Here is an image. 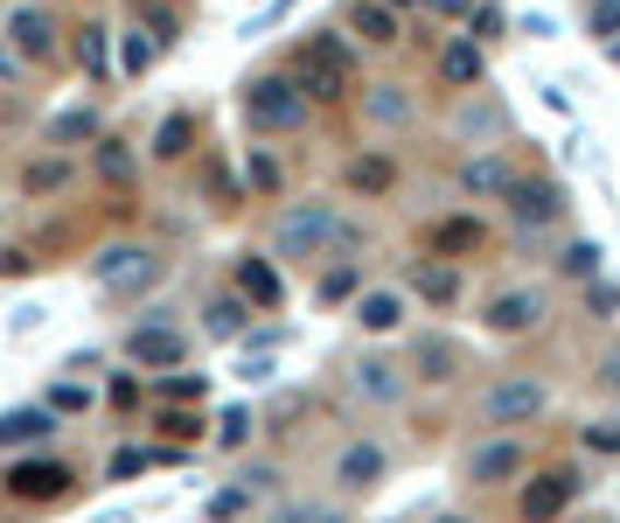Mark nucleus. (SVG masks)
I'll list each match as a JSON object with an SVG mask.
<instances>
[{
    "mask_svg": "<svg viewBox=\"0 0 620 523\" xmlns=\"http://www.w3.org/2000/svg\"><path fill=\"white\" fill-rule=\"evenodd\" d=\"M286 78L307 91V105H342L349 98V84H355V70H349V49H342V35L321 28V35H307L293 56H286Z\"/></svg>",
    "mask_w": 620,
    "mask_h": 523,
    "instance_id": "nucleus-1",
    "label": "nucleus"
},
{
    "mask_svg": "<svg viewBox=\"0 0 620 523\" xmlns=\"http://www.w3.org/2000/svg\"><path fill=\"white\" fill-rule=\"evenodd\" d=\"M307 91H300L286 70H266V78L244 84V119L258 126V133H300L307 126Z\"/></svg>",
    "mask_w": 620,
    "mask_h": 523,
    "instance_id": "nucleus-2",
    "label": "nucleus"
},
{
    "mask_svg": "<svg viewBox=\"0 0 620 523\" xmlns=\"http://www.w3.org/2000/svg\"><path fill=\"white\" fill-rule=\"evenodd\" d=\"M335 237H342V217H335L328 202H293L272 231V252L286 258V266H307V258H321Z\"/></svg>",
    "mask_w": 620,
    "mask_h": 523,
    "instance_id": "nucleus-3",
    "label": "nucleus"
},
{
    "mask_svg": "<svg viewBox=\"0 0 620 523\" xmlns=\"http://www.w3.org/2000/svg\"><path fill=\"white\" fill-rule=\"evenodd\" d=\"M70 489H78L70 461H49V454H28V461H14V468L0 475V496L22 502V510H49V502H63Z\"/></svg>",
    "mask_w": 620,
    "mask_h": 523,
    "instance_id": "nucleus-4",
    "label": "nucleus"
},
{
    "mask_svg": "<svg viewBox=\"0 0 620 523\" xmlns=\"http://www.w3.org/2000/svg\"><path fill=\"white\" fill-rule=\"evenodd\" d=\"M502 202H510V217L523 223V231H543V223L565 217V189H558L551 175H510Z\"/></svg>",
    "mask_w": 620,
    "mask_h": 523,
    "instance_id": "nucleus-5",
    "label": "nucleus"
},
{
    "mask_svg": "<svg viewBox=\"0 0 620 523\" xmlns=\"http://www.w3.org/2000/svg\"><path fill=\"white\" fill-rule=\"evenodd\" d=\"M572 496H578V475L572 468H543V475H530L516 489V516L523 523H558L572 510Z\"/></svg>",
    "mask_w": 620,
    "mask_h": 523,
    "instance_id": "nucleus-6",
    "label": "nucleus"
},
{
    "mask_svg": "<svg viewBox=\"0 0 620 523\" xmlns=\"http://www.w3.org/2000/svg\"><path fill=\"white\" fill-rule=\"evenodd\" d=\"M543 384L537 377H502V384H488V398H481V412H488V426H530V419H543Z\"/></svg>",
    "mask_w": 620,
    "mask_h": 523,
    "instance_id": "nucleus-7",
    "label": "nucleus"
},
{
    "mask_svg": "<svg viewBox=\"0 0 620 523\" xmlns=\"http://www.w3.org/2000/svg\"><path fill=\"white\" fill-rule=\"evenodd\" d=\"M126 363H154V370H182V357H189V335H182L175 322H140L126 328Z\"/></svg>",
    "mask_w": 620,
    "mask_h": 523,
    "instance_id": "nucleus-8",
    "label": "nucleus"
},
{
    "mask_svg": "<svg viewBox=\"0 0 620 523\" xmlns=\"http://www.w3.org/2000/svg\"><path fill=\"white\" fill-rule=\"evenodd\" d=\"M543 314H551V293H543V287H510V293L488 301V328H495V335H537Z\"/></svg>",
    "mask_w": 620,
    "mask_h": 523,
    "instance_id": "nucleus-9",
    "label": "nucleus"
},
{
    "mask_svg": "<svg viewBox=\"0 0 620 523\" xmlns=\"http://www.w3.org/2000/svg\"><path fill=\"white\" fill-rule=\"evenodd\" d=\"M154 279H161V258L147 245H126V252H105L98 258V287L105 293H147Z\"/></svg>",
    "mask_w": 620,
    "mask_h": 523,
    "instance_id": "nucleus-10",
    "label": "nucleus"
},
{
    "mask_svg": "<svg viewBox=\"0 0 620 523\" xmlns=\"http://www.w3.org/2000/svg\"><path fill=\"white\" fill-rule=\"evenodd\" d=\"M231 293H244L251 307H279V301H286V279H279L272 258L244 252V258H231Z\"/></svg>",
    "mask_w": 620,
    "mask_h": 523,
    "instance_id": "nucleus-11",
    "label": "nucleus"
},
{
    "mask_svg": "<svg viewBox=\"0 0 620 523\" xmlns=\"http://www.w3.org/2000/svg\"><path fill=\"white\" fill-rule=\"evenodd\" d=\"M516 475H523V440H510V433L467 454V481H475V489H502V481H516Z\"/></svg>",
    "mask_w": 620,
    "mask_h": 523,
    "instance_id": "nucleus-12",
    "label": "nucleus"
},
{
    "mask_svg": "<svg viewBox=\"0 0 620 523\" xmlns=\"http://www.w3.org/2000/svg\"><path fill=\"white\" fill-rule=\"evenodd\" d=\"M342 22H349V35H363V43H377V49L405 35V22H398V8H390V0H349Z\"/></svg>",
    "mask_w": 620,
    "mask_h": 523,
    "instance_id": "nucleus-13",
    "label": "nucleus"
},
{
    "mask_svg": "<svg viewBox=\"0 0 620 523\" xmlns=\"http://www.w3.org/2000/svg\"><path fill=\"white\" fill-rule=\"evenodd\" d=\"M432 252H440V258H475V252H488V223L481 217H440V223H432Z\"/></svg>",
    "mask_w": 620,
    "mask_h": 523,
    "instance_id": "nucleus-14",
    "label": "nucleus"
},
{
    "mask_svg": "<svg viewBox=\"0 0 620 523\" xmlns=\"http://www.w3.org/2000/svg\"><path fill=\"white\" fill-rule=\"evenodd\" d=\"M349 384L363 391L370 405H398V398H405V370H398V363H384V357H363V363H349Z\"/></svg>",
    "mask_w": 620,
    "mask_h": 523,
    "instance_id": "nucleus-15",
    "label": "nucleus"
},
{
    "mask_svg": "<svg viewBox=\"0 0 620 523\" xmlns=\"http://www.w3.org/2000/svg\"><path fill=\"white\" fill-rule=\"evenodd\" d=\"M8 43L43 63V56H56V22H49L43 8H14V14H8Z\"/></svg>",
    "mask_w": 620,
    "mask_h": 523,
    "instance_id": "nucleus-16",
    "label": "nucleus"
},
{
    "mask_svg": "<svg viewBox=\"0 0 620 523\" xmlns=\"http://www.w3.org/2000/svg\"><path fill=\"white\" fill-rule=\"evenodd\" d=\"M355 322H363V335H398V322H405V293L363 287V293H355Z\"/></svg>",
    "mask_w": 620,
    "mask_h": 523,
    "instance_id": "nucleus-17",
    "label": "nucleus"
},
{
    "mask_svg": "<svg viewBox=\"0 0 620 523\" xmlns=\"http://www.w3.org/2000/svg\"><path fill=\"white\" fill-rule=\"evenodd\" d=\"M49 433H56L49 405H14V412H0V446H43Z\"/></svg>",
    "mask_w": 620,
    "mask_h": 523,
    "instance_id": "nucleus-18",
    "label": "nucleus"
},
{
    "mask_svg": "<svg viewBox=\"0 0 620 523\" xmlns=\"http://www.w3.org/2000/svg\"><path fill=\"white\" fill-rule=\"evenodd\" d=\"M335 481H342V489H377L384 481V446H370V440L342 446V454H335Z\"/></svg>",
    "mask_w": 620,
    "mask_h": 523,
    "instance_id": "nucleus-19",
    "label": "nucleus"
},
{
    "mask_svg": "<svg viewBox=\"0 0 620 523\" xmlns=\"http://www.w3.org/2000/svg\"><path fill=\"white\" fill-rule=\"evenodd\" d=\"M411 370H419L425 384H454L460 377V349L446 342V335H419V342H411Z\"/></svg>",
    "mask_w": 620,
    "mask_h": 523,
    "instance_id": "nucleus-20",
    "label": "nucleus"
},
{
    "mask_svg": "<svg viewBox=\"0 0 620 523\" xmlns=\"http://www.w3.org/2000/svg\"><path fill=\"white\" fill-rule=\"evenodd\" d=\"M342 182L355 196H384V189H398V161H390V154H355L342 167Z\"/></svg>",
    "mask_w": 620,
    "mask_h": 523,
    "instance_id": "nucleus-21",
    "label": "nucleus"
},
{
    "mask_svg": "<svg viewBox=\"0 0 620 523\" xmlns=\"http://www.w3.org/2000/svg\"><path fill=\"white\" fill-rule=\"evenodd\" d=\"M405 279L425 293L432 307H454V301H460V272H454V266H440V258H419V266H411Z\"/></svg>",
    "mask_w": 620,
    "mask_h": 523,
    "instance_id": "nucleus-22",
    "label": "nucleus"
},
{
    "mask_svg": "<svg viewBox=\"0 0 620 523\" xmlns=\"http://www.w3.org/2000/svg\"><path fill=\"white\" fill-rule=\"evenodd\" d=\"M440 78L446 84H481V43H475V35H454V43H446L440 49Z\"/></svg>",
    "mask_w": 620,
    "mask_h": 523,
    "instance_id": "nucleus-23",
    "label": "nucleus"
},
{
    "mask_svg": "<svg viewBox=\"0 0 620 523\" xmlns=\"http://www.w3.org/2000/svg\"><path fill=\"white\" fill-rule=\"evenodd\" d=\"M460 189L467 196H502L510 189V154H475L460 167Z\"/></svg>",
    "mask_w": 620,
    "mask_h": 523,
    "instance_id": "nucleus-24",
    "label": "nucleus"
},
{
    "mask_svg": "<svg viewBox=\"0 0 620 523\" xmlns=\"http://www.w3.org/2000/svg\"><path fill=\"white\" fill-rule=\"evenodd\" d=\"M189 147H196V119H189V112H175V119L154 126V154H161V161H182Z\"/></svg>",
    "mask_w": 620,
    "mask_h": 523,
    "instance_id": "nucleus-25",
    "label": "nucleus"
},
{
    "mask_svg": "<svg viewBox=\"0 0 620 523\" xmlns=\"http://www.w3.org/2000/svg\"><path fill=\"white\" fill-rule=\"evenodd\" d=\"M244 307H251L244 293H217V301H210V335H237L244 328Z\"/></svg>",
    "mask_w": 620,
    "mask_h": 523,
    "instance_id": "nucleus-26",
    "label": "nucleus"
},
{
    "mask_svg": "<svg viewBox=\"0 0 620 523\" xmlns=\"http://www.w3.org/2000/svg\"><path fill=\"white\" fill-rule=\"evenodd\" d=\"M355 293H363V272H355V266H335L321 279V307H342V301H355Z\"/></svg>",
    "mask_w": 620,
    "mask_h": 523,
    "instance_id": "nucleus-27",
    "label": "nucleus"
},
{
    "mask_svg": "<svg viewBox=\"0 0 620 523\" xmlns=\"http://www.w3.org/2000/svg\"><path fill=\"white\" fill-rule=\"evenodd\" d=\"M154 35H126V43H119V63H126V78H147V70H154Z\"/></svg>",
    "mask_w": 620,
    "mask_h": 523,
    "instance_id": "nucleus-28",
    "label": "nucleus"
},
{
    "mask_svg": "<svg viewBox=\"0 0 620 523\" xmlns=\"http://www.w3.org/2000/svg\"><path fill=\"white\" fill-rule=\"evenodd\" d=\"M154 461H161V454H147V446H119V454L105 461V475H112V481H133V475L154 468Z\"/></svg>",
    "mask_w": 620,
    "mask_h": 523,
    "instance_id": "nucleus-29",
    "label": "nucleus"
},
{
    "mask_svg": "<svg viewBox=\"0 0 620 523\" xmlns=\"http://www.w3.org/2000/svg\"><path fill=\"white\" fill-rule=\"evenodd\" d=\"M251 189H258V196H279V189H286V175H279V161H272V147H251Z\"/></svg>",
    "mask_w": 620,
    "mask_h": 523,
    "instance_id": "nucleus-30",
    "label": "nucleus"
},
{
    "mask_svg": "<svg viewBox=\"0 0 620 523\" xmlns=\"http://www.w3.org/2000/svg\"><path fill=\"white\" fill-rule=\"evenodd\" d=\"M558 272H565V279H599V245H586V237H578V245H565Z\"/></svg>",
    "mask_w": 620,
    "mask_h": 523,
    "instance_id": "nucleus-31",
    "label": "nucleus"
},
{
    "mask_svg": "<svg viewBox=\"0 0 620 523\" xmlns=\"http://www.w3.org/2000/svg\"><path fill=\"white\" fill-rule=\"evenodd\" d=\"M91 133H98V119H91V112H56V119H49V140L56 147H63V140H91Z\"/></svg>",
    "mask_w": 620,
    "mask_h": 523,
    "instance_id": "nucleus-32",
    "label": "nucleus"
},
{
    "mask_svg": "<svg viewBox=\"0 0 620 523\" xmlns=\"http://www.w3.org/2000/svg\"><path fill=\"white\" fill-rule=\"evenodd\" d=\"M49 412H70V419H78V412H91V391L56 377V384H49Z\"/></svg>",
    "mask_w": 620,
    "mask_h": 523,
    "instance_id": "nucleus-33",
    "label": "nucleus"
},
{
    "mask_svg": "<svg viewBox=\"0 0 620 523\" xmlns=\"http://www.w3.org/2000/svg\"><path fill=\"white\" fill-rule=\"evenodd\" d=\"M63 175H70L63 161H35L28 175H22V189H28V196H49V189H63Z\"/></svg>",
    "mask_w": 620,
    "mask_h": 523,
    "instance_id": "nucleus-34",
    "label": "nucleus"
},
{
    "mask_svg": "<svg viewBox=\"0 0 620 523\" xmlns=\"http://www.w3.org/2000/svg\"><path fill=\"white\" fill-rule=\"evenodd\" d=\"M161 398H167V405H196V398H202V377H196V370H182V377L167 370V377H161Z\"/></svg>",
    "mask_w": 620,
    "mask_h": 523,
    "instance_id": "nucleus-35",
    "label": "nucleus"
},
{
    "mask_svg": "<svg viewBox=\"0 0 620 523\" xmlns=\"http://www.w3.org/2000/svg\"><path fill=\"white\" fill-rule=\"evenodd\" d=\"M502 28H510V22H502V8H475V14H467V35H475V43H502Z\"/></svg>",
    "mask_w": 620,
    "mask_h": 523,
    "instance_id": "nucleus-36",
    "label": "nucleus"
},
{
    "mask_svg": "<svg viewBox=\"0 0 620 523\" xmlns=\"http://www.w3.org/2000/svg\"><path fill=\"white\" fill-rule=\"evenodd\" d=\"M98 167H105L112 182H126V175H133V154H126L119 140H98Z\"/></svg>",
    "mask_w": 620,
    "mask_h": 523,
    "instance_id": "nucleus-37",
    "label": "nucleus"
},
{
    "mask_svg": "<svg viewBox=\"0 0 620 523\" xmlns=\"http://www.w3.org/2000/svg\"><path fill=\"white\" fill-rule=\"evenodd\" d=\"M398 84H377V98H370V119L377 126H390V119H405V98H390Z\"/></svg>",
    "mask_w": 620,
    "mask_h": 523,
    "instance_id": "nucleus-38",
    "label": "nucleus"
},
{
    "mask_svg": "<svg viewBox=\"0 0 620 523\" xmlns=\"http://www.w3.org/2000/svg\"><path fill=\"white\" fill-rule=\"evenodd\" d=\"M147 28H154V43H175V35H182V14H167V8H147Z\"/></svg>",
    "mask_w": 620,
    "mask_h": 523,
    "instance_id": "nucleus-39",
    "label": "nucleus"
},
{
    "mask_svg": "<svg viewBox=\"0 0 620 523\" xmlns=\"http://www.w3.org/2000/svg\"><path fill=\"white\" fill-rule=\"evenodd\" d=\"M586 22H593V35H613V28H620V0H593Z\"/></svg>",
    "mask_w": 620,
    "mask_h": 523,
    "instance_id": "nucleus-40",
    "label": "nucleus"
},
{
    "mask_svg": "<svg viewBox=\"0 0 620 523\" xmlns=\"http://www.w3.org/2000/svg\"><path fill=\"white\" fill-rule=\"evenodd\" d=\"M223 446H231V454H237V446L244 440H251V412H231V419H223V433H217Z\"/></svg>",
    "mask_w": 620,
    "mask_h": 523,
    "instance_id": "nucleus-41",
    "label": "nucleus"
},
{
    "mask_svg": "<svg viewBox=\"0 0 620 523\" xmlns=\"http://www.w3.org/2000/svg\"><path fill=\"white\" fill-rule=\"evenodd\" d=\"M84 63L91 78H105V28H84Z\"/></svg>",
    "mask_w": 620,
    "mask_h": 523,
    "instance_id": "nucleus-42",
    "label": "nucleus"
},
{
    "mask_svg": "<svg viewBox=\"0 0 620 523\" xmlns=\"http://www.w3.org/2000/svg\"><path fill=\"white\" fill-rule=\"evenodd\" d=\"M419 8H432L440 22H467V14H475V0H419Z\"/></svg>",
    "mask_w": 620,
    "mask_h": 523,
    "instance_id": "nucleus-43",
    "label": "nucleus"
},
{
    "mask_svg": "<svg viewBox=\"0 0 620 523\" xmlns=\"http://www.w3.org/2000/svg\"><path fill=\"white\" fill-rule=\"evenodd\" d=\"M586 301H593V314H599V322H613V307H620V287H599V279H593V293H586Z\"/></svg>",
    "mask_w": 620,
    "mask_h": 523,
    "instance_id": "nucleus-44",
    "label": "nucleus"
},
{
    "mask_svg": "<svg viewBox=\"0 0 620 523\" xmlns=\"http://www.w3.org/2000/svg\"><path fill=\"white\" fill-rule=\"evenodd\" d=\"M28 272H35L28 252H0V279H28Z\"/></svg>",
    "mask_w": 620,
    "mask_h": 523,
    "instance_id": "nucleus-45",
    "label": "nucleus"
},
{
    "mask_svg": "<svg viewBox=\"0 0 620 523\" xmlns=\"http://www.w3.org/2000/svg\"><path fill=\"white\" fill-rule=\"evenodd\" d=\"M161 426H167V433H175V440H196V433H202V419H196V412H167Z\"/></svg>",
    "mask_w": 620,
    "mask_h": 523,
    "instance_id": "nucleus-46",
    "label": "nucleus"
},
{
    "mask_svg": "<svg viewBox=\"0 0 620 523\" xmlns=\"http://www.w3.org/2000/svg\"><path fill=\"white\" fill-rule=\"evenodd\" d=\"M112 405H119V412H133V405H140V384H133V377H112Z\"/></svg>",
    "mask_w": 620,
    "mask_h": 523,
    "instance_id": "nucleus-47",
    "label": "nucleus"
},
{
    "mask_svg": "<svg viewBox=\"0 0 620 523\" xmlns=\"http://www.w3.org/2000/svg\"><path fill=\"white\" fill-rule=\"evenodd\" d=\"M244 510V489H223V496H210V516H237Z\"/></svg>",
    "mask_w": 620,
    "mask_h": 523,
    "instance_id": "nucleus-48",
    "label": "nucleus"
},
{
    "mask_svg": "<svg viewBox=\"0 0 620 523\" xmlns=\"http://www.w3.org/2000/svg\"><path fill=\"white\" fill-rule=\"evenodd\" d=\"M279 523H342L335 510H279Z\"/></svg>",
    "mask_w": 620,
    "mask_h": 523,
    "instance_id": "nucleus-49",
    "label": "nucleus"
},
{
    "mask_svg": "<svg viewBox=\"0 0 620 523\" xmlns=\"http://www.w3.org/2000/svg\"><path fill=\"white\" fill-rule=\"evenodd\" d=\"M599 384H607V391H620V349H613L607 363H599Z\"/></svg>",
    "mask_w": 620,
    "mask_h": 523,
    "instance_id": "nucleus-50",
    "label": "nucleus"
},
{
    "mask_svg": "<svg viewBox=\"0 0 620 523\" xmlns=\"http://www.w3.org/2000/svg\"><path fill=\"white\" fill-rule=\"evenodd\" d=\"M0 70H14V49H0Z\"/></svg>",
    "mask_w": 620,
    "mask_h": 523,
    "instance_id": "nucleus-51",
    "label": "nucleus"
},
{
    "mask_svg": "<svg viewBox=\"0 0 620 523\" xmlns=\"http://www.w3.org/2000/svg\"><path fill=\"white\" fill-rule=\"evenodd\" d=\"M390 8H398V14H405V8H419V0H390Z\"/></svg>",
    "mask_w": 620,
    "mask_h": 523,
    "instance_id": "nucleus-52",
    "label": "nucleus"
},
{
    "mask_svg": "<svg viewBox=\"0 0 620 523\" xmlns=\"http://www.w3.org/2000/svg\"><path fill=\"white\" fill-rule=\"evenodd\" d=\"M440 523H467V516H440Z\"/></svg>",
    "mask_w": 620,
    "mask_h": 523,
    "instance_id": "nucleus-53",
    "label": "nucleus"
}]
</instances>
